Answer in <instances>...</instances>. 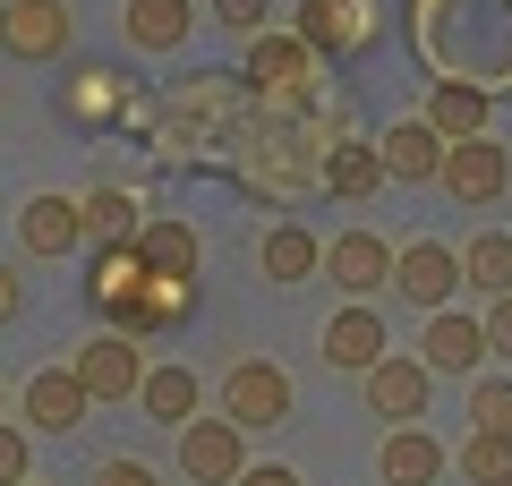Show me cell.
Returning <instances> with one entry per match:
<instances>
[{
    "mask_svg": "<svg viewBox=\"0 0 512 486\" xmlns=\"http://www.w3.org/2000/svg\"><path fill=\"white\" fill-rule=\"evenodd\" d=\"M137 248H146L154 273H205V248H197V231H188L180 214H154L146 231H137Z\"/></svg>",
    "mask_w": 512,
    "mask_h": 486,
    "instance_id": "cb8c5ba5",
    "label": "cell"
},
{
    "mask_svg": "<svg viewBox=\"0 0 512 486\" xmlns=\"http://www.w3.org/2000/svg\"><path fill=\"white\" fill-rule=\"evenodd\" d=\"M316 171H325L333 197H376V188H384V154H376V145H333Z\"/></svg>",
    "mask_w": 512,
    "mask_h": 486,
    "instance_id": "4316f807",
    "label": "cell"
},
{
    "mask_svg": "<svg viewBox=\"0 0 512 486\" xmlns=\"http://www.w3.org/2000/svg\"><path fill=\"white\" fill-rule=\"evenodd\" d=\"M316 359H325L333 376H359V384H367L384 359H393V350H384V316H376L367 299H342V307L325 316V333H316Z\"/></svg>",
    "mask_w": 512,
    "mask_h": 486,
    "instance_id": "277c9868",
    "label": "cell"
},
{
    "mask_svg": "<svg viewBox=\"0 0 512 486\" xmlns=\"http://www.w3.org/2000/svg\"><path fill=\"white\" fill-rule=\"evenodd\" d=\"M444 469H453V452H444L427 427H393V435H384V452H376V478L384 486H436Z\"/></svg>",
    "mask_w": 512,
    "mask_h": 486,
    "instance_id": "ac0fdd59",
    "label": "cell"
},
{
    "mask_svg": "<svg viewBox=\"0 0 512 486\" xmlns=\"http://www.w3.org/2000/svg\"><path fill=\"white\" fill-rule=\"evenodd\" d=\"M26 486H35V478H26Z\"/></svg>",
    "mask_w": 512,
    "mask_h": 486,
    "instance_id": "8d00e7d4",
    "label": "cell"
},
{
    "mask_svg": "<svg viewBox=\"0 0 512 486\" xmlns=\"http://www.w3.org/2000/svg\"><path fill=\"white\" fill-rule=\"evenodd\" d=\"M376 154H384V180H444V154H453V137H436V120H393L376 137Z\"/></svg>",
    "mask_w": 512,
    "mask_h": 486,
    "instance_id": "5bb4252c",
    "label": "cell"
},
{
    "mask_svg": "<svg viewBox=\"0 0 512 486\" xmlns=\"http://www.w3.org/2000/svg\"><path fill=\"white\" fill-rule=\"evenodd\" d=\"M188 316H197V273H154L146 316H137V333H128V342H146V333H180Z\"/></svg>",
    "mask_w": 512,
    "mask_h": 486,
    "instance_id": "d4e9b609",
    "label": "cell"
},
{
    "mask_svg": "<svg viewBox=\"0 0 512 486\" xmlns=\"http://www.w3.org/2000/svg\"><path fill=\"white\" fill-rule=\"evenodd\" d=\"M393 290H402L419 316H444L461 290V248H444V239H410L402 256H393Z\"/></svg>",
    "mask_w": 512,
    "mask_h": 486,
    "instance_id": "ba28073f",
    "label": "cell"
},
{
    "mask_svg": "<svg viewBox=\"0 0 512 486\" xmlns=\"http://www.w3.org/2000/svg\"><path fill=\"white\" fill-rule=\"evenodd\" d=\"M120 35L137 43V52H180V43L197 35V9H188V0H128Z\"/></svg>",
    "mask_w": 512,
    "mask_h": 486,
    "instance_id": "ffe728a7",
    "label": "cell"
},
{
    "mask_svg": "<svg viewBox=\"0 0 512 486\" xmlns=\"http://www.w3.org/2000/svg\"><path fill=\"white\" fill-rule=\"evenodd\" d=\"M94 486H163V478H154L146 461H103V469H94Z\"/></svg>",
    "mask_w": 512,
    "mask_h": 486,
    "instance_id": "d6a6232c",
    "label": "cell"
},
{
    "mask_svg": "<svg viewBox=\"0 0 512 486\" xmlns=\"http://www.w3.org/2000/svg\"><path fill=\"white\" fill-rule=\"evenodd\" d=\"M86 410H94V393L77 384V367H43V376H26V393H18V418L35 435H77Z\"/></svg>",
    "mask_w": 512,
    "mask_h": 486,
    "instance_id": "7c38bea8",
    "label": "cell"
},
{
    "mask_svg": "<svg viewBox=\"0 0 512 486\" xmlns=\"http://www.w3.org/2000/svg\"><path fill=\"white\" fill-rule=\"evenodd\" d=\"M470 427L512 435V376H470Z\"/></svg>",
    "mask_w": 512,
    "mask_h": 486,
    "instance_id": "f546056e",
    "label": "cell"
},
{
    "mask_svg": "<svg viewBox=\"0 0 512 486\" xmlns=\"http://www.w3.org/2000/svg\"><path fill=\"white\" fill-rule=\"evenodd\" d=\"M453 469L470 486H512V435H461V452H453Z\"/></svg>",
    "mask_w": 512,
    "mask_h": 486,
    "instance_id": "83f0119b",
    "label": "cell"
},
{
    "mask_svg": "<svg viewBox=\"0 0 512 486\" xmlns=\"http://www.w3.org/2000/svg\"><path fill=\"white\" fill-rule=\"evenodd\" d=\"M461 290H478V299H512V231H478L470 248H461Z\"/></svg>",
    "mask_w": 512,
    "mask_h": 486,
    "instance_id": "7402d4cb",
    "label": "cell"
},
{
    "mask_svg": "<svg viewBox=\"0 0 512 486\" xmlns=\"http://www.w3.org/2000/svg\"><path fill=\"white\" fill-rule=\"evenodd\" d=\"M410 35H419V52L436 60V77L461 60V35H478L461 86L512 94V0H410Z\"/></svg>",
    "mask_w": 512,
    "mask_h": 486,
    "instance_id": "6da1fadb",
    "label": "cell"
},
{
    "mask_svg": "<svg viewBox=\"0 0 512 486\" xmlns=\"http://www.w3.org/2000/svg\"><path fill=\"white\" fill-rule=\"evenodd\" d=\"M299 35L325 60H359L384 35V18H376V0H299Z\"/></svg>",
    "mask_w": 512,
    "mask_h": 486,
    "instance_id": "9c48e42d",
    "label": "cell"
},
{
    "mask_svg": "<svg viewBox=\"0 0 512 486\" xmlns=\"http://www.w3.org/2000/svg\"><path fill=\"white\" fill-rule=\"evenodd\" d=\"M77 239H86V197H26V214H18V248L26 256H69Z\"/></svg>",
    "mask_w": 512,
    "mask_h": 486,
    "instance_id": "e0dca14e",
    "label": "cell"
},
{
    "mask_svg": "<svg viewBox=\"0 0 512 486\" xmlns=\"http://www.w3.org/2000/svg\"><path fill=\"white\" fill-rule=\"evenodd\" d=\"M419 359L436 367V376H478V359H495V350H487V316H461V307L427 316V342H419Z\"/></svg>",
    "mask_w": 512,
    "mask_h": 486,
    "instance_id": "9a60e30c",
    "label": "cell"
},
{
    "mask_svg": "<svg viewBox=\"0 0 512 486\" xmlns=\"http://www.w3.org/2000/svg\"><path fill=\"white\" fill-rule=\"evenodd\" d=\"M393 256H402V248H384L376 231L325 239V273L342 282V299H376V290H393Z\"/></svg>",
    "mask_w": 512,
    "mask_h": 486,
    "instance_id": "4fadbf2b",
    "label": "cell"
},
{
    "mask_svg": "<svg viewBox=\"0 0 512 486\" xmlns=\"http://www.w3.org/2000/svg\"><path fill=\"white\" fill-rule=\"evenodd\" d=\"M69 367H77V384H86L94 401H137V393H146V376H154L146 350L128 342V333H94V342L77 350Z\"/></svg>",
    "mask_w": 512,
    "mask_h": 486,
    "instance_id": "30bf717a",
    "label": "cell"
},
{
    "mask_svg": "<svg viewBox=\"0 0 512 486\" xmlns=\"http://www.w3.org/2000/svg\"><path fill=\"white\" fill-rule=\"evenodd\" d=\"M487 350H495V359H512V299L487 307Z\"/></svg>",
    "mask_w": 512,
    "mask_h": 486,
    "instance_id": "836d02e7",
    "label": "cell"
},
{
    "mask_svg": "<svg viewBox=\"0 0 512 486\" xmlns=\"http://www.w3.org/2000/svg\"><path fill=\"white\" fill-rule=\"evenodd\" d=\"M239 77H248V94L274 111V120H308V111L325 103V52H316L299 26H291V35H256Z\"/></svg>",
    "mask_w": 512,
    "mask_h": 486,
    "instance_id": "7a4b0ae2",
    "label": "cell"
},
{
    "mask_svg": "<svg viewBox=\"0 0 512 486\" xmlns=\"http://www.w3.org/2000/svg\"><path fill=\"white\" fill-rule=\"evenodd\" d=\"M69 43H77L69 0H9V9H0V52L9 60H60Z\"/></svg>",
    "mask_w": 512,
    "mask_h": 486,
    "instance_id": "52a82bcc",
    "label": "cell"
},
{
    "mask_svg": "<svg viewBox=\"0 0 512 486\" xmlns=\"http://www.w3.org/2000/svg\"><path fill=\"white\" fill-rule=\"evenodd\" d=\"M86 231L94 239H137V231H146V214H137L128 188H94V197H86Z\"/></svg>",
    "mask_w": 512,
    "mask_h": 486,
    "instance_id": "f1b7e54d",
    "label": "cell"
},
{
    "mask_svg": "<svg viewBox=\"0 0 512 486\" xmlns=\"http://www.w3.org/2000/svg\"><path fill=\"white\" fill-rule=\"evenodd\" d=\"M128 94H137V86H128L120 69H103V60H86V69L69 77V94H60V111H69L77 128H103V120H120V111H128Z\"/></svg>",
    "mask_w": 512,
    "mask_h": 486,
    "instance_id": "44dd1931",
    "label": "cell"
},
{
    "mask_svg": "<svg viewBox=\"0 0 512 486\" xmlns=\"http://www.w3.org/2000/svg\"><path fill=\"white\" fill-rule=\"evenodd\" d=\"M214 18L231 26V35L256 43V35H274V26H265V18H274V0H214Z\"/></svg>",
    "mask_w": 512,
    "mask_h": 486,
    "instance_id": "4dcf8cb0",
    "label": "cell"
},
{
    "mask_svg": "<svg viewBox=\"0 0 512 486\" xmlns=\"http://www.w3.org/2000/svg\"><path fill=\"white\" fill-rule=\"evenodd\" d=\"M512 188V154L495 137H461L453 154H444V197L453 205H470V214H487L495 197Z\"/></svg>",
    "mask_w": 512,
    "mask_h": 486,
    "instance_id": "8fae6325",
    "label": "cell"
},
{
    "mask_svg": "<svg viewBox=\"0 0 512 486\" xmlns=\"http://www.w3.org/2000/svg\"><path fill=\"white\" fill-rule=\"evenodd\" d=\"M231 171H239V188H248L256 205L274 197L282 214H291V205L308 197L316 180H325V171H308V145H291V137H274V128H256V137L239 145V162H231Z\"/></svg>",
    "mask_w": 512,
    "mask_h": 486,
    "instance_id": "3957f363",
    "label": "cell"
},
{
    "mask_svg": "<svg viewBox=\"0 0 512 486\" xmlns=\"http://www.w3.org/2000/svg\"><path fill=\"white\" fill-rule=\"evenodd\" d=\"M26 478H35V452L18 427H0V486H26Z\"/></svg>",
    "mask_w": 512,
    "mask_h": 486,
    "instance_id": "1f68e13d",
    "label": "cell"
},
{
    "mask_svg": "<svg viewBox=\"0 0 512 486\" xmlns=\"http://www.w3.org/2000/svg\"><path fill=\"white\" fill-rule=\"evenodd\" d=\"M239 486H299V469H282V461H256Z\"/></svg>",
    "mask_w": 512,
    "mask_h": 486,
    "instance_id": "d590c367",
    "label": "cell"
},
{
    "mask_svg": "<svg viewBox=\"0 0 512 486\" xmlns=\"http://www.w3.org/2000/svg\"><path fill=\"white\" fill-rule=\"evenodd\" d=\"M256 265H265V282H308V273H325V239L308 231V222H274V231L256 239Z\"/></svg>",
    "mask_w": 512,
    "mask_h": 486,
    "instance_id": "d6986e66",
    "label": "cell"
},
{
    "mask_svg": "<svg viewBox=\"0 0 512 486\" xmlns=\"http://www.w3.org/2000/svg\"><path fill=\"white\" fill-rule=\"evenodd\" d=\"M291 376H282L274 359H239L231 376H222V418H231V427H282V418H291Z\"/></svg>",
    "mask_w": 512,
    "mask_h": 486,
    "instance_id": "8992f818",
    "label": "cell"
},
{
    "mask_svg": "<svg viewBox=\"0 0 512 486\" xmlns=\"http://www.w3.org/2000/svg\"><path fill=\"white\" fill-rule=\"evenodd\" d=\"M18 307H26V282H18V265H0V324L18 316Z\"/></svg>",
    "mask_w": 512,
    "mask_h": 486,
    "instance_id": "e575fe53",
    "label": "cell"
},
{
    "mask_svg": "<svg viewBox=\"0 0 512 486\" xmlns=\"http://www.w3.org/2000/svg\"><path fill=\"white\" fill-rule=\"evenodd\" d=\"M248 427H231V418H188L180 427V478L197 486H239L248 478Z\"/></svg>",
    "mask_w": 512,
    "mask_h": 486,
    "instance_id": "5b68a950",
    "label": "cell"
},
{
    "mask_svg": "<svg viewBox=\"0 0 512 486\" xmlns=\"http://www.w3.org/2000/svg\"><path fill=\"white\" fill-rule=\"evenodd\" d=\"M427 393H436V367H427V359H384L376 376H367V410L393 418V427H419Z\"/></svg>",
    "mask_w": 512,
    "mask_h": 486,
    "instance_id": "2e32d148",
    "label": "cell"
},
{
    "mask_svg": "<svg viewBox=\"0 0 512 486\" xmlns=\"http://www.w3.org/2000/svg\"><path fill=\"white\" fill-rule=\"evenodd\" d=\"M487 103L495 94H478V86H436L427 94V120H436V137H487Z\"/></svg>",
    "mask_w": 512,
    "mask_h": 486,
    "instance_id": "484cf974",
    "label": "cell"
},
{
    "mask_svg": "<svg viewBox=\"0 0 512 486\" xmlns=\"http://www.w3.org/2000/svg\"><path fill=\"white\" fill-rule=\"evenodd\" d=\"M197 401H205V384L188 376V367H154L146 393H137V410H146L154 427H188V418H197Z\"/></svg>",
    "mask_w": 512,
    "mask_h": 486,
    "instance_id": "603a6c76",
    "label": "cell"
}]
</instances>
